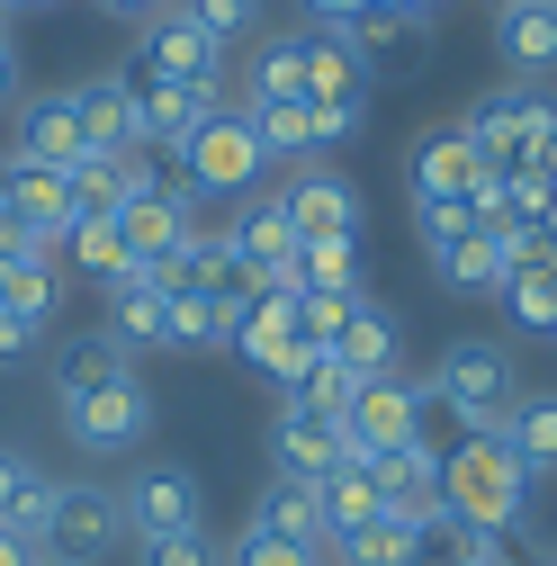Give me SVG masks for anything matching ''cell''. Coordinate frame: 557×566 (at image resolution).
I'll use <instances>...</instances> for the list:
<instances>
[{
	"instance_id": "cell-9",
	"label": "cell",
	"mask_w": 557,
	"mask_h": 566,
	"mask_svg": "<svg viewBox=\"0 0 557 566\" xmlns=\"http://www.w3.org/2000/svg\"><path fill=\"white\" fill-rule=\"evenodd\" d=\"M341 45H351L360 63H369V82H413L432 63V19H413V10H396V0H360L351 19L333 28Z\"/></svg>"
},
{
	"instance_id": "cell-6",
	"label": "cell",
	"mask_w": 557,
	"mask_h": 566,
	"mask_svg": "<svg viewBox=\"0 0 557 566\" xmlns=\"http://www.w3.org/2000/svg\"><path fill=\"white\" fill-rule=\"evenodd\" d=\"M423 413H432V387H413V378H369V387L351 396V413H341V450L378 468V459H396V450L423 441Z\"/></svg>"
},
{
	"instance_id": "cell-41",
	"label": "cell",
	"mask_w": 557,
	"mask_h": 566,
	"mask_svg": "<svg viewBox=\"0 0 557 566\" xmlns=\"http://www.w3.org/2000/svg\"><path fill=\"white\" fill-rule=\"evenodd\" d=\"M351 396H360V378H351V369H341V360H333V350H324V360L306 369V387H297V405H315V413H333V422H341V413H351Z\"/></svg>"
},
{
	"instance_id": "cell-18",
	"label": "cell",
	"mask_w": 557,
	"mask_h": 566,
	"mask_svg": "<svg viewBox=\"0 0 557 566\" xmlns=\"http://www.w3.org/2000/svg\"><path fill=\"white\" fill-rule=\"evenodd\" d=\"M413 198H476L485 180H495V171H485V154L467 145V135L459 126H441V135H423V145H413Z\"/></svg>"
},
{
	"instance_id": "cell-47",
	"label": "cell",
	"mask_w": 557,
	"mask_h": 566,
	"mask_svg": "<svg viewBox=\"0 0 557 566\" xmlns=\"http://www.w3.org/2000/svg\"><path fill=\"white\" fill-rule=\"evenodd\" d=\"M306 10H315L324 28H341V19H351V10H360V0H306Z\"/></svg>"
},
{
	"instance_id": "cell-51",
	"label": "cell",
	"mask_w": 557,
	"mask_h": 566,
	"mask_svg": "<svg viewBox=\"0 0 557 566\" xmlns=\"http://www.w3.org/2000/svg\"><path fill=\"white\" fill-rule=\"evenodd\" d=\"M0 198H10V180H0Z\"/></svg>"
},
{
	"instance_id": "cell-21",
	"label": "cell",
	"mask_w": 557,
	"mask_h": 566,
	"mask_svg": "<svg viewBox=\"0 0 557 566\" xmlns=\"http://www.w3.org/2000/svg\"><path fill=\"white\" fill-rule=\"evenodd\" d=\"M0 180H10V207H19L45 243H63V226L82 217V207H73V180L45 171V163H19V154H10V163H0Z\"/></svg>"
},
{
	"instance_id": "cell-31",
	"label": "cell",
	"mask_w": 557,
	"mask_h": 566,
	"mask_svg": "<svg viewBox=\"0 0 557 566\" xmlns=\"http://www.w3.org/2000/svg\"><path fill=\"white\" fill-rule=\"evenodd\" d=\"M54 306H63V270H54V252L45 261H0V315H19V324H54Z\"/></svg>"
},
{
	"instance_id": "cell-36",
	"label": "cell",
	"mask_w": 557,
	"mask_h": 566,
	"mask_svg": "<svg viewBox=\"0 0 557 566\" xmlns=\"http://www.w3.org/2000/svg\"><path fill=\"white\" fill-rule=\"evenodd\" d=\"M297 289H306V297H369V289H360V243H315V252H297Z\"/></svg>"
},
{
	"instance_id": "cell-14",
	"label": "cell",
	"mask_w": 557,
	"mask_h": 566,
	"mask_svg": "<svg viewBox=\"0 0 557 566\" xmlns=\"http://www.w3.org/2000/svg\"><path fill=\"white\" fill-rule=\"evenodd\" d=\"M117 234H126V261L162 270V261H180V252H189L198 217H189V198L162 180V189H145V198H126V207H117Z\"/></svg>"
},
{
	"instance_id": "cell-43",
	"label": "cell",
	"mask_w": 557,
	"mask_h": 566,
	"mask_svg": "<svg viewBox=\"0 0 557 566\" xmlns=\"http://www.w3.org/2000/svg\"><path fill=\"white\" fill-rule=\"evenodd\" d=\"M135 566H225V557H217L207 531H171V539H145V548H135Z\"/></svg>"
},
{
	"instance_id": "cell-32",
	"label": "cell",
	"mask_w": 557,
	"mask_h": 566,
	"mask_svg": "<svg viewBox=\"0 0 557 566\" xmlns=\"http://www.w3.org/2000/svg\"><path fill=\"white\" fill-rule=\"evenodd\" d=\"M495 36H504V54L522 63V73H548L557 63V0H504Z\"/></svg>"
},
{
	"instance_id": "cell-8",
	"label": "cell",
	"mask_w": 557,
	"mask_h": 566,
	"mask_svg": "<svg viewBox=\"0 0 557 566\" xmlns=\"http://www.w3.org/2000/svg\"><path fill=\"white\" fill-rule=\"evenodd\" d=\"M145 432H154L145 378H108V387H91V396H63V441L91 450V459H126Z\"/></svg>"
},
{
	"instance_id": "cell-30",
	"label": "cell",
	"mask_w": 557,
	"mask_h": 566,
	"mask_svg": "<svg viewBox=\"0 0 557 566\" xmlns=\"http://www.w3.org/2000/svg\"><path fill=\"white\" fill-rule=\"evenodd\" d=\"M45 513H54V476H36V459H28V450H0V531L36 539V531H45Z\"/></svg>"
},
{
	"instance_id": "cell-52",
	"label": "cell",
	"mask_w": 557,
	"mask_h": 566,
	"mask_svg": "<svg viewBox=\"0 0 557 566\" xmlns=\"http://www.w3.org/2000/svg\"><path fill=\"white\" fill-rule=\"evenodd\" d=\"M36 566H54V557H36Z\"/></svg>"
},
{
	"instance_id": "cell-44",
	"label": "cell",
	"mask_w": 557,
	"mask_h": 566,
	"mask_svg": "<svg viewBox=\"0 0 557 566\" xmlns=\"http://www.w3.org/2000/svg\"><path fill=\"white\" fill-rule=\"evenodd\" d=\"M19 360H36V324L0 315V369H19Z\"/></svg>"
},
{
	"instance_id": "cell-12",
	"label": "cell",
	"mask_w": 557,
	"mask_h": 566,
	"mask_svg": "<svg viewBox=\"0 0 557 566\" xmlns=\"http://www.w3.org/2000/svg\"><path fill=\"white\" fill-rule=\"evenodd\" d=\"M126 531L135 539H171V531H207L198 513H207V494H198V476L189 468H145V476H126Z\"/></svg>"
},
{
	"instance_id": "cell-28",
	"label": "cell",
	"mask_w": 557,
	"mask_h": 566,
	"mask_svg": "<svg viewBox=\"0 0 557 566\" xmlns=\"http://www.w3.org/2000/svg\"><path fill=\"white\" fill-rule=\"evenodd\" d=\"M315 494H324L333 539H351V531H369V522L387 513V494H378V468H369V459H341L333 476H315Z\"/></svg>"
},
{
	"instance_id": "cell-38",
	"label": "cell",
	"mask_w": 557,
	"mask_h": 566,
	"mask_svg": "<svg viewBox=\"0 0 557 566\" xmlns=\"http://www.w3.org/2000/svg\"><path fill=\"white\" fill-rule=\"evenodd\" d=\"M243 117H252V135H261V154H270V163L315 154V108H243Z\"/></svg>"
},
{
	"instance_id": "cell-39",
	"label": "cell",
	"mask_w": 557,
	"mask_h": 566,
	"mask_svg": "<svg viewBox=\"0 0 557 566\" xmlns=\"http://www.w3.org/2000/svg\"><path fill=\"white\" fill-rule=\"evenodd\" d=\"M180 19H198L217 45H243L261 28V0H180Z\"/></svg>"
},
{
	"instance_id": "cell-7",
	"label": "cell",
	"mask_w": 557,
	"mask_h": 566,
	"mask_svg": "<svg viewBox=\"0 0 557 566\" xmlns=\"http://www.w3.org/2000/svg\"><path fill=\"white\" fill-rule=\"evenodd\" d=\"M117 531H126V504L108 485H54V513H45V531H36V557H54V566H99L108 548H117Z\"/></svg>"
},
{
	"instance_id": "cell-37",
	"label": "cell",
	"mask_w": 557,
	"mask_h": 566,
	"mask_svg": "<svg viewBox=\"0 0 557 566\" xmlns=\"http://www.w3.org/2000/svg\"><path fill=\"white\" fill-rule=\"evenodd\" d=\"M504 306H513V324H522V333H548V342H557V261L513 270V279H504Z\"/></svg>"
},
{
	"instance_id": "cell-42",
	"label": "cell",
	"mask_w": 557,
	"mask_h": 566,
	"mask_svg": "<svg viewBox=\"0 0 557 566\" xmlns=\"http://www.w3.org/2000/svg\"><path fill=\"white\" fill-rule=\"evenodd\" d=\"M413 226H423V243L441 252V243L476 234V198H413Z\"/></svg>"
},
{
	"instance_id": "cell-16",
	"label": "cell",
	"mask_w": 557,
	"mask_h": 566,
	"mask_svg": "<svg viewBox=\"0 0 557 566\" xmlns=\"http://www.w3.org/2000/svg\"><path fill=\"white\" fill-rule=\"evenodd\" d=\"M73 207L82 217H117L126 198H145V189H162V171H154V154H82L73 171Z\"/></svg>"
},
{
	"instance_id": "cell-23",
	"label": "cell",
	"mask_w": 557,
	"mask_h": 566,
	"mask_svg": "<svg viewBox=\"0 0 557 566\" xmlns=\"http://www.w3.org/2000/svg\"><path fill=\"white\" fill-rule=\"evenodd\" d=\"M432 261H441V279H450L459 297H504V279H513V243H504V234H485V226L459 234V243H441Z\"/></svg>"
},
{
	"instance_id": "cell-48",
	"label": "cell",
	"mask_w": 557,
	"mask_h": 566,
	"mask_svg": "<svg viewBox=\"0 0 557 566\" xmlns=\"http://www.w3.org/2000/svg\"><path fill=\"white\" fill-rule=\"evenodd\" d=\"M99 10H117V19H145V10H162V0H99Z\"/></svg>"
},
{
	"instance_id": "cell-22",
	"label": "cell",
	"mask_w": 557,
	"mask_h": 566,
	"mask_svg": "<svg viewBox=\"0 0 557 566\" xmlns=\"http://www.w3.org/2000/svg\"><path fill=\"white\" fill-rule=\"evenodd\" d=\"M333 360L351 369L360 387H369V378H396V315H387L378 297H360L351 315H341V333H333Z\"/></svg>"
},
{
	"instance_id": "cell-49",
	"label": "cell",
	"mask_w": 557,
	"mask_h": 566,
	"mask_svg": "<svg viewBox=\"0 0 557 566\" xmlns=\"http://www.w3.org/2000/svg\"><path fill=\"white\" fill-rule=\"evenodd\" d=\"M539 234H548V243H557V189H548V217H539Z\"/></svg>"
},
{
	"instance_id": "cell-17",
	"label": "cell",
	"mask_w": 557,
	"mask_h": 566,
	"mask_svg": "<svg viewBox=\"0 0 557 566\" xmlns=\"http://www.w3.org/2000/svg\"><path fill=\"white\" fill-rule=\"evenodd\" d=\"M378 494H387V513L413 522V531L450 522V513H441V450H432V441H413V450L378 459Z\"/></svg>"
},
{
	"instance_id": "cell-45",
	"label": "cell",
	"mask_w": 557,
	"mask_h": 566,
	"mask_svg": "<svg viewBox=\"0 0 557 566\" xmlns=\"http://www.w3.org/2000/svg\"><path fill=\"white\" fill-rule=\"evenodd\" d=\"M10 99H19V45L0 36V108H10Z\"/></svg>"
},
{
	"instance_id": "cell-50",
	"label": "cell",
	"mask_w": 557,
	"mask_h": 566,
	"mask_svg": "<svg viewBox=\"0 0 557 566\" xmlns=\"http://www.w3.org/2000/svg\"><path fill=\"white\" fill-rule=\"evenodd\" d=\"M539 180H548V189H557V154H548V171H539Z\"/></svg>"
},
{
	"instance_id": "cell-19",
	"label": "cell",
	"mask_w": 557,
	"mask_h": 566,
	"mask_svg": "<svg viewBox=\"0 0 557 566\" xmlns=\"http://www.w3.org/2000/svg\"><path fill=\"white\" fill-rule=\"evenodd\" d=\"M73 108H82L91 154H154V126L135 117V99H126V82H117V73L82 82V91H73Z\"/></svg>"
},
{
	"instance_id": "cell-20",
	"label": "cell",
	"mask_w": 557,
	"mask_h": 566,
	"mask_svg": "<svg viewBox=\"0 0 557 566\" xmlns=\"http://www.w3.org/2000/svg\"><path fill=\"white\" fill-rule=\"evenodd\" d=\"M162 289H154V270L145 261H126L117 279H108V333H117V350L135 360V350H162Z\"/></svg>"
},
{
	"instance_id": "cell-1",
	"label": "cell",
	"mask_w": 557,
	"mask_h": 566,
	"mask_svg": "<svg viewBox=\"0 0 557 566\" xmlns=\"http://www.w3.org/2000/svg\"><path fill=\"white\" fill-rule=\"evenodd\" d=\"M441 513L459 531H522L530 513V468L504 450V432H467L450 459H441Z\"/></svg>"
},
{
	"instance_id": "cell-40",
	"label": "cell",
	"mask_w": 557,
	"mask_h": 566,
	"mask_svg": "<svg viewBox=\"0 0 557 566\" xmlns=\"http://www.w3.org/2000/svg\"><path fill=\"white\" fill-rule=\"evenodd\" d=\"M225 566H315V548H306V539H278V531H261V522H243V539L225 548Z\"/></svg>"
},
{
	"instance_id": "cell-11",
	"label": "cell",
	"mask_w": 557,
	"mask_h": 566,
	"mask_svg": "<svg viewBox=\"0 0 557 566\" xmlns=\"http://www.w3.org/2000/svg\"><path fill=\"white\" fill-rule=\"evenodd\" d=\"M278 207H288V226H297V252H315V243H360V226H369V198L341 180V171H324V163H306L288 189H278Z\"/></svg>"
},
{
	"instance_id": "cell-10",
	"label": "cell",
	"mask_w": 557,
	"mask_h": 566,
	"mask_svg": "<svg viewBox=\"0 0 557 566\" xmlns=\"http://www.w3.org/2000/svg\"><path fill=\"white\" fill-rule=\"evenodd\" d=\"M225 252L261 279L270 297H297V226H288V207L278 198H234V217H225Z\"/></svg>"
},
{
	"instance_id": "cell-35",
	"label": "cell",
	"mask_w": 557,
	"mask_h": 566,
	"mask_svg": "<svg viewBox=\"0 0 557 566\" xmlns=\"http://www.w3.org/2000/svg\"><path fill=\"white\" fill-rule=\"evenodd\" d=\"M530 99H539V91H485V99H476V108L459 117V135H467L476 154H504L513 135L530 126Z\"/></svg>"
},
{
	"instance_id": "cell-26",
	"label": "cell",
	"mask_w": 557,
	"mask_h": 566,
	"mask_svg": "<svg viewBox=\"0 0 557 566\" xmlns=\"http://www.w3.org/2000/svg\"><path fill=\"white\" fill-rule=\"evenodd\" d=\"M108 378H135V360L117 350V333H73V342H54V405L63 396H91Z\"/></svg>"
},
{
	"instance_id": "cell-4",
	"label": "cell",
	"mask_w": 557,
	"mask_h": 566,
	"mask_svg": "<svg viewBox=\"0 0 557 566\" xmlns=\"http://www.w3.org/2000/svg\"><path fill=\"white\" fill-rule=\"evenodd\" d=\"M234 350H243V360H252V369H261L278 396H297V387H306V369L324 360V342L306 333L297 297H270V289H261V297L234 315Z\"/></svg>"
},
{
	"instance_id": "cell-24",
	"label": "cell",
	"mask_w": 557,
	"mask_h": 566,
	"mask_svg": "<svg viewBox=\"0 0 557 566\" xmlns=\"http://www.w3.org/2000/svg\"><path fill=\"white\" fill-rule=\"evenodd\" d=\"M145 54L162 63L171 82H217V91H225V45L207 36L198 19H180V10H171V19H162V28L145 36Z\"/></svg>"
},
{
	"instance_id": "cell-29",
	"label": "cell",
	"mask_w": 557,
	"mask_h": 566,
	"mask_svg": "<svg viewBox=\"0 0 557 566\" xmlns=\"http://www.w3.org/2000/svg\"><path fill=\"white\" fill-rule=\"evenodd\" d=\"M495 432H504V450L539 476V468H557V387H522L513 396V413L495 422Z\"/></svg>"
},
{
	"instance_id": "cell-27",
	"label": "cell",
	"mask_w": 557,
	"mask_h": 566,
	"mask_svg": "<svg viewBox=\"0 0 557 566\" xmlns=\"http://www.w3.org/2000/svg\"><path fill=\"white\" fill-rule=\"evenodd\" d=\"M252 522H261V531H278V539H306V548H324V539H333L324 494H315L306 476H270V485H261V504H252Z\"/></svg>"
},
{
	"instance_id": "cell-3",
	"label": "cell",
	"mask_w": 557,
	"mask_h": 566,
	"mask_svg": "<svg viewBox=\"0 0 557 566\" xmlns=\"http://www.w3.org/2000/svg\"><path fill=\"white\" fill-rule=\"evenodd\" d=\"M423 387H432V405H441V413H459V422H467V432H495V422L513 413V396H522V369H513V350H504V342L467 333V342H450V350H441V369H432Z\"/></svg>"
},
{
	"instance_id": "cell-15",
	"label": "cell",
	"mask_w": 557,
	"mask_h": 566,
	"mask_svg": "<svg viewBox=\"0 0 557 566\" xmlns=\"http://www.w3.org/2000/svg\"><path fill=\"white\" fill-rule=\"evenodd\" d=\"M82 154H91V135H82V108H73V91H36V99H19V163L73 171Z\"/></svg>"
},
{
	"instance_id": "cell-25",
	"label": "cell",
	"mask_w": 557,
	"mask_h": 566,
	"mask_svg": "<svg viewBox=\"0 0 557 566\" xmlns=\"http://www.w3.org/2000/svg\"><path fill=\"white\" fill-rule=\"evenodd\" d=\"M243 108H306V36H270L243 73Z\"/></svg>"
},
{
	"instance_id": "cell-5",
	"label": "cell",
	"mask_w": 557,
	"mask_h": 566,
	"mask_svg": "<svg viewBox=\"0 0 557 566\" xmlns=\"http://www.w3.org/2000/svg\"><path fill=\"white\" fill-rule=\"evenodd\" d=\"M369 63L341 45L333 28L324 36H306V108H315V145H351L360 135V117H369Z\"/></svg>"
},
{
	"instance_id": "cell-13",
	"label": "cell",
	"mask_w": 557,
	"mask_h": 566,
	"mask_svg": "<svg viewBox=\"0 0 557 566\" xmlns=\"http://www.w3.org/2000/svg\"><path fill=\"white\" fill-rule=\"evenodd\" d=\"M270 459H278V476H333L341 459V422L333 413H315V405H297V396H278V413H270Z\"/></svg>"
},
{
	"instance_id": "cell-2",
	"label": "cell",
	"mask_w": 557,
	"mask_h": 566,
	"mask_svg": "<svg viewBox=\"0 0 557 566\" xmlns=\"http://www.w3.org/2000/svg\"><path fill=\"white\" fill-rule=\"evenodd\" d=\"M171 189L189 198H252L261 189V171H270V154H261V135H252V117L243 108H217V117H207L198 135H180V145H171Z\"/></svg>"
},
{
	"instance_id": "cell-34",
	"label": "cell",
	"mask_w": 557,
	"mask_h": 566,
	"mask_svg": "<svg viewBox=\"0 0 557 566\" xmlns=\"http://www.w3.org/2000/svg\"><path fill=\"white\" fill-rule=\"evenodd\" d=\"M63 261H73L82 279H99V289H108V279L126 270V234H117V217H73V226H63V243H54Z\"/></svg>"
},
{
	"instance_id": "cell-33",
	"label": "cell",
	"mask_w": 557,
	"mask_h": 566,
	"mask_svg": "<svg viewBox=\"0 0 557 566\" xmlns=\"http://www.w3.org/2000/svg\"><path fill=\"white\" fill-rule=\"evenodd\" d=\"M162 350H234V315H225L217 297L180 289V297L162 306Z\"/></svg>"
},
{
	"instance_id": "cell-46",
	"label": "cell",
	"mask_w": 557,
	"mask_h": 566,
	"mask_svg": "<svg viewBox=\"0 0 557 566\" xmlns=\"http://www.w3.org/2000/svg\"><path fill=\"white\" fill-rule=\"evenodd\" d=\"M0 566H36V539H19V531H0Z\"/></svg>"
}]
</instances>
